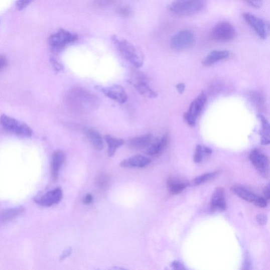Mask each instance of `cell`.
Returning <instances> with one entry per match:
<instances>
[{
  "label": "cell",
  "instance_id": "5",
  "mask_svg": "<svg viewBox=\"0 0 270 270\" xmlns=\"http://www.w3.org/2000/svg\"><path fill=\"white\" fill-rule=\"evenodd\" d=\"M246 23L250 26L259 38L266 39L270 35V23L268 21L257 17L250 13L243 14Z\"/></svg>",
  "mask_w": 270,
  "mask_h": 270
},
{
  "label": "cell",
  "instance_id": "28",
  "mask_svg": "<svg viewBox=\"0 0 270 270\" xmlns=\"http://www.w3.org/2000/svg\"><path fill=\"white\" fill-rule=\"evenodd\" d=\"M117 12L120 16L124 18L130 17L133 13L131 8L128 6H124L119 8L117 9Z\"/></svg>",
  "mask_w": 270,
  "mask_h": 270
},
{
  "label": "cell",
  "instance_id": "20",
  "mask_svg": "<svg viewBox=\"0 0 270 270\" xmlns=\"http://www.w3.org/2000/svg\"><path fill=\"white\" fill-rule=\"evenodd\" d=\"M134 87L140 94L149 98L157 97L158 94L150 87L148 83L143 79H140L133 84Z\"/></svg>",
  "mask_w": 270,
  "mask_h": 270
},
{
  "label": "cell",
  "instance_id": "13",
  "mask_svg": "<svg viewBox=\"0 0 270 270\" xmlns=\"http://www.w3.org/2000/svg\"><path fill=\"white\" fill-rule=\"evenodd\" d=\"M66 154L63 151H57L54 153L51 157V175L52 179L56 181L60 169L66 161Z\"/></svg>",
  "mask_w": 270,
  "mask_h": 270
},
{
  "label": "cell",
  "instance_id": "8",
  "mask_svg": "<svg viewBox=\"0 0 270 270\" xmlns=\"http://www.w3.org/2000/svg\"><path fill=\"white\" fill-rule=\"evenodd\" d=\"M250 160L258 173L264 179L270 176V162L268 158L260 150H253L250 154Z\"/></svg>",
  "mask_w": 270,
  "mask_h": 270
},
{
  "label": "cell",
  "instance_id": "18",
  "mask_svg": "<svg viewBox=\"0 0 270 270\" xmlns=\"http://www.w3.org/2000/svg\"><path fill=\"white\" fill-rule=\"evenodd\" d=\"M232 192L240 198L251 203H254L258 195L249 190L245 187L241 185H235L232 186Z\"/></svg>",
  "mask_w": 270,
  "mask_h": 270
},
{
  "label": "cell",
  "instance_id": "37",
  "mask_svg": "<svg viewBox=\"0 0 270 270\" xmlns=\"http://www.w3.org/2000/svg\"><path fill=\"white\" fill-rule=\"evenodd\" d=\"M171 266L174 269L182 270L185 269L183 265L178 261H174L173 262Z\"/></svg>",
  "mask_w": 270,
  "mask_h": 270
},
{
  "label": "cell",
  "instance_id": "39",
  "mask_svg": "<svg viewBox=\"0 0 270 270\" xmlns=\"http://www.w3.org/2000/svg\"><path fill=\"white\" fill-rule=\"evenodd\" d=\"M51 62H52V64H53L55 68L57 70H60L62 69L61 66L55 59L51 58Z\"/></svg>",
  "mask_w": 270,
  "mask_h": 270
},
{
  "label": "cell",
  "instance_id": "29",
  "mask_svg": "<svg viewBox=\"0 0 270 270\" xmlns=\"http://www.w3.org/2000/svg\"><path fill=\"white\" fill-rule=\"evenodd\" d=\"M117 0H96L95 5L99 8H105L115 4Z\"/></svg>",
  "mask_w": 270,
  "mask_h": 270
},
{
  "label": "cell",
  "instance_id": "14",
  "mask_svg": "<svg viewBox=\"0 0 270 270\" xmlns=\"http://www.w3.org/2000/svg\"><path fill=\"white\" fill-rule=\"evenodd\" d=\"M151 162V160L149 158L143 155H137L124 160L120 165L122 168H143L148 166Z\"/></svg>",
  "mask_w": 270,
  "mask_h": 270
},
{
  "label": "cell",
  "instance_id": "23",
  "mask_svg": "<svg viewBox=\"0 0 270 270\" xmlns=\"http://www.w3.org/2000/svg\"><path fill=\"white\" fill-rule=\"evenodd\" d=\"M104 139L108 145V155L109 157H112L115 154L117 150L124 144V141L112 137L110 135H106Z\"/></svg>",
  "mask_w": 270,
  "mask_h": 270
},
{
  "label": "cell",
  "instance_id": "4",
  "mask_svg": "<svg viewBox=\"0 0 270 270\" xmlns=\"http://www.w3.org/2000/svg\"><path fill=\"white\" fill-rule=\"evenodd\" d=\"M237 36L235 27L230 23L223 22L217 24L211 30V38L217 42L227 43Z\"/></svg>",
  "mask_w": 270,
  "mask_h": 270
},
{
  "label": "cell",
  "instance_id": "31",
  "mask_svg": "<svg viewBox=\"0 0 270 270\" xmlns=\"http://www.w3.org/2000/svg\"><path fill=\"white\" fill-rule=\"evenodd\" d=\"M242 1L252 8L259 9L262 7L264 0H242Z\"/></svg>",
  "mask_w": 270,
  "mask_h": 270
},
{
  "label": "cell",
  "instance_id": "27",
  "mask_svg": "<svg viewBox=\"0 0 270 270\" xmlns=\"http://www.w3.org/2000/svg\"><path fill=\"white\" fill-rule=\"evenodd\" d=\"M207 155L204 152L203 147L201 145H197L194 155V161L195 163H200L203 159L204 156Z\"/></svg>",
  "mask_w": 270,
  "mask_h": 270
},
{
  "label": "cell",
  "instance_id": "26",
  "mask_svg": "<svg viewBox=\"0 0 270 270\" xmlns=\"http://www.w3.org/2000/svg\"><path fill=\"white\" fill-rule=\"evenodd\" d=\"M219 173V171H216L197 176L193 180L192 183L194 185H201L214 179Z\"/></svg>",
  "mask_w": 270,
  "mask_h": 270
},
{
  "label": "cell",
  "instance_id": "9",
  "mask_svg": "<svg viewBox=\"0 0 270 270\" xmlns=\"http://www.w3.org/2000/svg\"><path fill=\"white\" fill-rule=\"evenodd\" d=\"M207 100L205 93L202 92L200 95L191 103L188 111L184 113V119L190 126H195L196 120L201 113Z\"/></svg>",
  "mask_w": 270,
  "mask_h": 270
},
{
  "label": "cell",
  "instance_id": "40",
  "mask_svg": "<svg viewBox=\"0 0 270 270\" xmlns=\"http://www.w3.org/2000/svg\"><path fill=\"white\" fill-rule=\"evenodd\" d=\"M176 87L177 88L178 92L181 94H182L185 90V85L183 83H179V84L176 86Z\"/></svg>",
  "mask_w": 270,
  "mask_h": 270
},
{
  "label": "cell",
  "instance_id": "24",
  "mask_svg": "<svg viewBox=\"0 0 270 270\" xmlns=\"http://www.w3.org/2000/svg\"><path fill=\"white\" fill-rule=\"evenodd\" d=\"M169 190L173 195H178L182 193L188 186V183L178 180L171 179L168 181Z\"/></svg>",
  "mask_w": 270,
  "mask_h": 270
},
{
  "label": "cell",
  "instance_id": "30",
  "mask_svg": "<svg viewBox=\"0 0 270 270\" xmlns=\"http://www.w3.org/2000/svg\"><path fill=\"white\" fill-rule=\"evenodd\" d=\"M33 1L34 0H18L16 3V8L19 11H22Z\"/></svg>",
  "mask_w": 270,
  "mask_h": 270
},
{
  "label": "cell",
  "instance_id": "19",
  "mask_svg": "<svg viewBox=\"0 0 270 270\" xmlns=\"http://www.w3.org/2000/svg\"><path fill=\"white\" fill-rule=\"evenodd\" d=\"M87 139L91 143L93 148L97 151H101L104 147L103 141L100 133L95 129L89 128L85 130Z\"/></svg>",
  "mask_w": 270,
  "mask_h": 270
},
{
  "label": "cell",
  "instance_id": "15",
  "mask_svg": "<svg viewBox=\"0 0 270 270\" xmlns=\"http://www.w3.org/2000/svg\"><path fill=\"white\" fill-rule=\"evenodd\" d=\"M169 143L168 134H165L161 139H157L151 144L147 150V154L151 157H157L167 147Z\"/></svg>",
  "mask_w": 270,
  "mask_h": 270
},
{
  "label": "cell",
  "instance_id": "33",
  "mask_svg": "<svg viewBox=\"0 0 270 270\" xmlns=\"http://www.w3.org/2000/svg\"><path fill=\"white\" fill-rule=\"evenodd\" d=\"M256 220L259 225L264 226L266 224L268 219L267 217L265 215L259 214L257 215Z\"/></svg>",
  "mask_w": 270,
  "mask_h": 270
},
{
  "label": "cell",
  "instance_id": "12",
  "mask_svg": "<svg viewBox=\"0 0 270 270\" xmlns=\"http://www.w3.org/2000/svg\"><path fill=\"white\" fill-rule=\"evenodd\" d=\"M63 194L59 188L48 192L37 199L35 201L41 206L50 207L59 203L62 199Z\"/></svg>",
  "mask_w": 270,
  "mask_h": 270
},
{
  "label": "cell",
  "instance_id": "2",
  "mask_svg": "<svg viewBox=\"0 0 270 270\" xmlns=\"http://www.w3.org/2000/svg\"><path fill=\"white\" fill-rule=\"evenodd\" d=\"M204 5V0H174L170 10L179 16H191L201 11Z\"/></svg>",
  "mask_w": 270,
  "mask_h": 270
},
{
  "label": "cell",
  "instance_id": "32",
  "mask_svg": "<svg viewBox=\"0 0 270 270\" xmlns=\"http://www.w3.org/2000/svg\"><path fill=\"white\" fill-rule=\"evenodd\" d=\"M254 204L257 207H260V208H264L267 206V200L264 196H258Z\"/></svg>",
  "mask_w": 270,
  "mask_h": 270
},
{
  "label": "cell",
  "instance_id": "10",
  "mask_svg": "<svg viewBox=\"0 0 270 270\" xmlns=\"http://www.w3.org/2000/svg\"><path fill=\"white\" fill-rule=\"evenodd\" d=\"M97 88L109 98L121 104L125 103L128 99L125 89L120 85H114L106 88L98 86Z\"/></svg>",
  "mask_w": 270,
  "mask_h": 270
},
{
  "label": "cell",
  "instance_id": "25",
  "mask_svg": "<svg viewBox=\"0 0 270 270\" xmlns=\"http://www.w3.org/2000/svg\"><path fill=\"white\" fill-rule=\"evenodd\" d=\"M110 183V176L105 173L98 174L95 180V184L97 188L101 190H106Z\"/></svg>",
  "mask_w": 270,
  "mask_h": 270
},
{
  "label": "cell",
  "instance_id": "36",
  "mask_svg": "<svg viewBox=\"0 0 270 270\" xmlns=\"http://www.w3.org/2000/svg\"><path fill=\"white\" fill-rule=\"evenodd\" d=\"M263 196L267 200H270V183L265 186L263 191Z\"/></svg>",
  "mask_w": 270,
  "mask_h": 270
},
{
  "label": "cell",
  "instance_id": "11",
  "mask_svg": "<svg viewBox=\"0 0 270 270\" xmlns=\"http://www.w3.org/2000/svg\"><path fill=\"white\" fill-rule=\"evenodd\" d=\"M210 207L211 209L214 211H223L226 210L227 204L225 193L222 187H218L213 193Z\"/></svg>",
  "mask_w": 270,
  "mask_h": 270
},
{
  "label": "cell",
  "instance_id": "34",
  "mask_svg": "<svg viewBox=\"0 0 270 270\" xmlns=\"http://www.w3.org/2000/svg\"><path fill=\"white\" fill-rule=\"evenodd\" d=\"M72 251V249L71 247H69L66 249V250L64 251L63 253L61 254L60 257V261H63L65 258L69 257L71 254Z\"/></svg>",
  "mask_w": 270,
  "mask_h": 270
},
{
  "label": "cell",
  "instance_id": "1",
  "mask_svg": "<svg viewBox=\"0 0 270 270\" xmlns=\"http://www.w3.org/2000/svg\"><path fill=\"white\" fill-rule=\"evenodd\" d=\"M112 40L122 57L134 67L141 68L144 64V57L142 51L129 41L119 39L116 36Z\"/></svg>",
  "mask_w": 270,
  "mask_h": 270
},
{
  "label": "cell",
  "instance_id": "16",
  "mask_svg": "<svg viewBox=\"0 0 270 270\" xmlns=\"http://www.w3.org/2000/svg\"><path fill=\"white\" fill-rule=\"evenodd\" d=\"M153 137L151 133H148L139 137L130 139L128 142L130 149L133 150H141L149 148L152 143Z\"/></svg>",
  "mask_w": 270,
  "mask_h": 270
},
{
  "label": "cell",
  "instance_id": "7",
  "mask_svg": "<svg viewBox=\"0 0 270 270\" xmlns=\"http://www.w3.org/2000/svg\"><path fill=\"white\" fill-rule=\"evenodd\" d=\"M195 43V38L191 31L183 30L179 31L171 40V48L178 51H182L191 49Z\"/></svg>",
  "mask_w": 270,
  "mask_h": 270
},
{
  "label": "cell",
  "instance_id": "17",
  "mask_svg": "<svg viewBox=\"0 0 270 270\" xmlns=\"http://www.w3.org/2000/svg\"><path fill=\"white\" fill-rule=\"evenodd\" d=\"M229 56V51L227 50H214L203 59L202 64L205 66L209 67L217 61L227 58Z\"/></svg>",
  "mask_w": 270,
  "mask_h": 270
},
{
  "label": "cell",
  "instance_id": "21",
  "mask_svg": "<svg viewBox=\"0 0 270 270\" xmlns=\"http://www.w3.org/2000/svg\"><path fill=\"white\" fill-rule=\"evenodd\" d=\"M257 117L261 123V129L259 133L261 143L263 145H270V122L262 114H258Z\"/></svg>",
  "mask_w": 270,
  "mask_h": 270
},
{
  "label": "cell",
  "instance_id": "38",
  "mask_svg": "<svg viewBox=\"0 0 270 270\" xmlns=\"http://www.w3.org/2000/svg\"><path fill=\"white\" fill-rule=\"evenodd\" d=\"M93 200V197L91 194H88L85 197L84 203L86 205L90 204Z\"/></svg>",
  "mask_w": 270,
  "mask_h": 270
},
{
  "label": "cell",
  "instance_id": "3",
  "mask_svg": "<svg viewBox=\"0 0 270 270\" xmlns=\"http://www.w3.org/2000/svg\"><path fill=\"white\" fill-rule=\"evenodd\" d=\"M1 126L5 131L20 137L30 138L33 135L32 129L26 123L6 115L1 117Z\"/></svg>",
  "mask_w": 270,
  "mask_h": 270
},
{
  "label": "cell",
  "instance_id": "6",
  "mask_svg": "<svg viewBox=\"0 0 270 270\" xmlns=\"http://www.w3.org/2000/svg\"><path fill=\"white\" fill-rule=\"evenodd\" d=\"M77 39L78 36L76 34L64 29H60L50 37L49 43L51 49L56 52L75 42Z\"/></svg>",
  "mask_w": 270,
  "mask_h": 270
},
{
  "label": "cell",
  "instance_id": "35",
  "mask_svg": "<svg viewBox=\"0 0 270 270\" xmlns=\"http://www.w3.org/2000/svg\"><path fill=\"white\" fill-rule=\"evenodd\" d=\"M8 65V61L7 58L5 56L2 55L1 57H0V69L1 70L5 69Z\"/></svg>",
  "mask_w": 270,
  "mask_h": 270
},
{
  "label": "cell",
  "instance_id": "22",
  "mask_svg": "<svg viewBox=\"0 0 270 270\" xmlns=\"http://www.w3.org/2000/svg\"><path fill=\"white\" fill-rule=\"evenodd\" d=\"M24 212L25 209L22 206L5 209L2 211L0 214V220L2 223H7L22 215Z\"/></svg>",
  "mask_w": 270,
  "mask_h": 270
}]
</instances>
